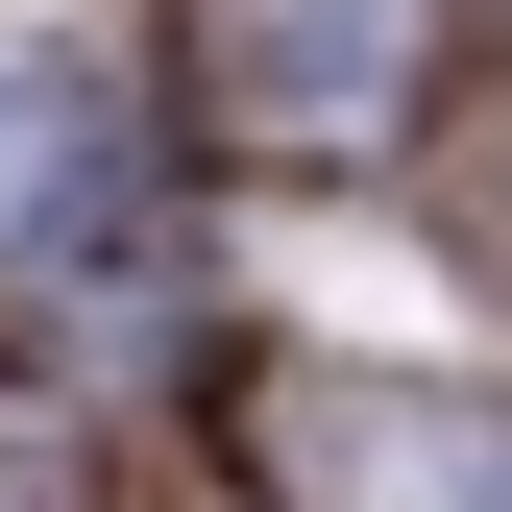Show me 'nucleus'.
<instances>
[{
    "mask_svg": "<svg viewBox=\"0 0 512 512\" xmlns=\"http://www.w3.org/2000/svg\"><path fill=\"white\" fill-rule=\"evenodd\" d=\"M293 512H512V391H439V366H293L269 391Z\"/></svg>",
    "mask_w": 512,
    "mask_h": 512,
    "instance_id": "f257e3e1",
    "label": "nucleus"
},
{
    "mask_svg": "<svg viewBox=\"0 0 512 512\" xmlns=\"http://www.w3.org/2000/svg\"><path fill=\"white\" fill-rule=\"evenodd\" d=\"M74 171H98V98H74V74H49V49H25V25H0V244H25L49 196H74Z\"/></svg>",
    "mask_w": 512,
    "mask_h": 512,
    "instance_id": "7ed1b4c3",
    "label": "nucleus"
},
{
    "mask_svg": "<svg viewBox=\"0 0 512 512\" xmlns=\"http://www.w3.org/2000/svg\"><path fill=\"white\" fill-rule=\"evenodd\" d=\"M0 512H74V464H49V415L0 391Z\"/></svg>",
    "mask_w": 512,
    "mask_h": 512,
    "instance_id": "20e7f679",
    "label": "nucleus"
},
{
    "mask_svg": "<svg viewBox=\"0 0 512 512\" xmlns=\"http://www.w3.org/2000/svg\"><path fill=\"white\" fill-rule=\"evenodd\" d=\"M439 74V0H196V98L244 147H391Z\"/></svg>",
    "mask_w": 512,
    "mask_h": 512,
    "instance_id": "f03ea898",
    "label": "nucleus"
}]
</instances>
